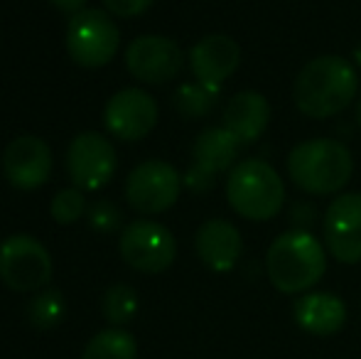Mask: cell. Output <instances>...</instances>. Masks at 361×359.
<instances>
[{"mask_svg": "<svg viewBox=\"0 0 361 359\" xmlns=\"http://www.w3.org/2000/svg\"><path fill=\"white\" fill-rule=\"evenodd\" d=\"M359 94V74L349 59L337 54L314 57L300 69L293 84L295 106L307 118H332Z\"/></svg>", "mask_w": 361, "mask_h": 359, "instance_id": "6da1fadb", "label": "cell"}, {"mask_svg": "<svg viewBox=\"0 0 361 359\" xmlns=\"http://www.w3.org/2000/svg\"><path fill=\"white\" fill-rule=\"evenodd\" d=\"M327 271V249L307 229H288L273 239L266 254V273L273 288L298 296L322 281Z\"/></svg>", "mask_w": 361, "mask_h": 359, "instance_id": "7a4b0ae2", "label": "cell"}, {"mask_svg": "<svg viewBox=\"0 0 361 359\" xmlns=\"http://www.w3.org/2000/svg\"><path fill=\"white\" fill-rule=\"evenodd\" d=\"M354 173L352 150L334 138L298 143L288 155V175L307 195H337Z\"/></svg>", "mask_w": 361, "mask_h": 359, "instance_id": "3957f363", "label": "cell"}, {"mask_svg": "<svg viewBox=\"0 0 361 359\" xmlns=\"http://www.w3.org/2000/svg\"><path fill=\"white\" fill-rule=\"evenodd\" d=\"M226 200L238 217L248 221H268L286 205V182L271 163L246 158L228 170Z\"/></svg>", "mask_w": 361, "mask_h": 359, "instance_id": "277c9868", "label": "cell"}, {"mask_svg": "<svg viewBox=\"0 0 361 359\" xmlns=\"http://www.w3.org/2000/svg\"><path fill=\"white\" fill-rule=\"evenodd\" d=\"M121 32L106 10H81L67 25V52L79 67L96 69L116 57Z\"/></svg>", "mask_w": 361, "mask_h": 359, "instance_id": "5b68a950", "label": "cell"}, {"mask_svg": "<svg viewBox=\"0 0 361 359\" xmlns=\"http://www.w3.org/2000/svg\"><path fill=\"white\" fill-rule=\"evenodd\" d=\"M52 278V256L30 234H13L0 244V281L18 293L44 288Z\"/></svg>", "mask_w": 361, "mask_h": 359, "instance_id": "8992f818", "label": "cell"}, {"mask_svg": "<svg viewBox=\"0 0 361 359\" xmlns=\"http://www.w3.org/2000/svg\"><path fill=\"white\" fill-rule=\"evenodd\" d=\"M241 143L224 126H212L197 135L192 145V165L182 182L197 195H204L216 185V178L236 165Z\"/></svg>", "mask_w": 361, "mask_h": 359, "instance_id": "52a82bcc", "label": "cell"}, {"mask_svg": "<svg viewBox=\"0 0 361 359\" xmlns=\"http://www.w3.org/2000/svg\"><path fill=\"white\" fill-rule=\"evenodd\" d=\"M118 249L130 269L140 273H162L175 264L177 241L165 224L138 219L123 229Z\"/></svg>", "mask_w": 361, "mask_h": 359, "instance_id": "ba28073f", "label": "cell"}, {"mask_svg": "<svg viewBox=\"0 0 361 359\" xmlns=\"http://www.w3.org/2000/svg\"><path fill=\"white\" fill-rule=\"evenodd\" d=\"M182 175L165 160H145L126 180V200L140 214H162L182 192Z\"/></svg>", "mask_w": 361, "mask_h": 359, "instance_id": "9c48e42d", "label": "cell"}, {"mask_svg": "<svg viewBox=\"0 0 361 359\" xmlns=\"http://www.w3.org/2000/svg\"><path fill=\"white\" fill-rule=\"evenodd\" d=\"M118 168L116 148L106 135L86 130L76 135L67 153L69 178L81 192H94L106 187Z\"/></svg>", "mask_w": 361, "mask_h": 359, "instance_id": "30bf717a", "label": "cell"}, {"mask_svg": "<svg viewBox=\"0 0 361 359\" xmlns=\"http://www.w3.org/2000/svg\"><path fill=\"white\" fill-rule=\"evenodd\" d=\"M324 249L339 264H361V192L334 197L322 219Z\"/></svg>", "mask_w": 361, "mask_h": 359, "instance_id": "8fae6325", "label": "cell"}, {"mask_svg": "<svg viewBox=\"0 0 361 359\" xmlns=\"http://www.w3.org/2000/svg\"><path fill=\"white\" fill-rule=\"evenodd\" d=\"M126 67L143 84H167L185 67V52L170 37L143 35L126 49Z\"/></svg>", "mask_w": 361, "mask_h": 359, "instance_id": "7c38bea8", "label": "cell"}, {"mask_svg": "<svg viewBox=\"0 0 361 359\" xmlns=\"http://www.w3.org/2000/svg\"><path fill=\"white\" fill-rule=\"evenodd\" d=\"M3 173L15 190H37L52 175V150L37 135H20L5 148Z\"/></svg>", "mask_w": 361, "mask_h": 359, "instance_id": "4fadbf2b", "label": "cell"}, {"mask_svg": "<svg viewBox=\"0 0 361 359\" xmlns=\"http://www.w3.org/2000/svg\"><path fill=\"white\" fill-rule=\"evenodd\" d=\"M104 123L121 140H143L157 123V104L143 89H123L106 104Z\"/></svg>", "mask_w": 361, "mask_h": 359, "instance_id": "5bb4252c", "label": "cell"}, {"mask_svg": "<svg viewBox=\"0 0 361 359\" xmlns=\"http://www.w3.org/2000/svg\"><path fill=\"white\" fill-rule=\"evenodd\" d=\"M190 67L197 82L221 89L241 67V47L228 35H207L190 49Z\"/></svg>", "mask_w": 361, "mask_h": 359, "instance_id": "9a60e30c", "label": "cell"}, {"mask_svg": "<svg viewBox=\"0 0 361 359\" xmlns=\"http://www.w3.org/2000/svg\"><path fill=\"white\" fill-rule=\"evenodd\" d=\"M195 249L200 261L214 273H228L236 269L243 254L241 231L226 219H209L197 229Z\"/></svg>", "mask_w": 361, "mask_h": 359, "instance_id": "2e32d148", "label": "cell"}, {"mask_svg": "<svg viewBox=\"0 0 361 359\" xmlns=\"http://www.w3.org/2000/svg\"><path fill=\"white\" fill-rule=\"evenodd\" d=\"M271 123V104L261 91H238L228 99L221 114V126L241 145H251L266 133Z\"/></svg>", "mask_w": 361, "mask_h": 359, "instance_id": "e0dca14e", "label": "cell"}, {"mask_svg": "<svg viewBox=\"0 0 361 359\" xmlns=\"http://www.w3.org/2000/svg\"><path fill=\"white\" fill-rule=\"evenodd\" d=\"M293 317L305 332L317 337L334 335L347 322V305L334 293H305L295 300Z\"/></svg>", "mask_w": 361, "mask_h": 359, "instance_id": "ac0fdd59", "label": "cell"}, {"mask_svg": "<svg viewBox=\"0 0 361 359\" xmlns=\"http://www.w3.org/2000/svg\"><path fill=\"white\" fill-rule=\"evenodd\" d=\"M138 357V345L135 337L118 327H111L99 335H94L86 345L81 359H135Z\"/></svg>", "mask_w": 361, "mask_h": 359, "instance_id": "d6986e66", "label": "cell"}, {"mask_svg": "<svg viewBox=\"0 0 361 359\" xmlns=\"http://www.w3.org/2000/svg\"><path fill=\"white\" fill-rule=\"evenodd\" d=\"M219 91L216 87L202 82H192V84H182L175 94V106L185 118H204L219 104Z\"/></svg>", "mask_w": 361, "mask_h": 359, "instance_id": "ffe728a7", "label": "cell"}, {"mask_svg": "<svg viewBox=\"0 0 361 359\" xmlns=\"http://www.w3.org/2000/svg\"><path fill=\"white\" fill-rule=\"evenodd\" d=\"M138 312V293L128 283H114L104 296V315L111 325H126Z\"/></svg>", "mask_w": 361, "mask_h": 359, "instance_id": "44dd1931", "label": "cell"}, {"mask_svg": "<svg viewBox=\"0 0 361 359\" xmlns=\"http://www.w3.org/2000/svg\"><path fill=\"white\" fill-rule=\"evenodd\" d=\"M30 322L39 330H49V327H57L64 320V312H67V300H64L62 291L57 288H49L42 291L39 296H35V300L27 308Z\"/></svg>", "mask_w": 361, "mask_h": 359, "instance_id": "7402d4cb", "label": "cell"}, {"mask_svg": "<svg viewBox=\"0 0 361 359\" xmlns=\"http://www.w3.org/2000/svg\"><path fill=\"white\" fill-rule=\"evenodd\" d=\"M49 209H52L54 221H59V224H74L86 212L84 192H81L79 187H69V190L57 192V197L52 200Z\"/></svg>", "mask_w": 361, "mask_h": 359, "instance_id": "603a6c76", "label": "cell"}, {"mask_svg": "<svg viewBox=\"0 0 361 359\" xmlns=\"http://www.w3.org/2000/svg\"><path fill=\"white\" fill-rule=\"evenodd\" d=\"M86 219H89V226L94 231H99V234H111V231H116L121 226L123 214H121V209L114 205V202L99 200V202H94V205L89 207V212H86Z\"/></svg>", "mask_w": 361, "mask_h": 359, "instance_id": "cb8c5ba5", "label": "cell"}, {"mask_svg": "<svg viewBox=\"0 0 361 359\" xmlns=\"http://www.w3.org/2000/svg\"><path fill=\"white\" fill-rule=\"evenodd\" d=\"M106 10L116 18H138L152 5V0H104Z\"/></svg>", "mask_w": 361, "mask_h": 359, "instance_id": "d4e9b609", "label": "cell"}, {"mask_svg": "<svg viewBox=\"0 0 361 359\" xmlns=\"http://www.w3.org/2000/svg\"><path fill=\"white\" fill-rule=\"evenodd\" d=\"M314 209L310 205H295L293 207V229H307L310 224H312L314 219ZM310 231V229H307Z\"/></svg>", "mask_w": 361, "mask_h": 359, "instance_id": "484cf974", "label": "cell"}, {"mask_svg": "<svg viewBox=\"0 0 361 359\" xmlns=\"http://www.w3.org/2000/svg\"><path fill=\"white\" fill-rule=\"evenodd\" d=\"M49 3L54 5V8H59L62 13H81L84 10V5H86V0H49Z\"/></svg>", "mask_w": 361, "mask_h": 359, "instance_id": "4316f807", "label": "cell"}, {"mask_svg": "<svg viewBox=\"0 0 361 359\" xmlns=\"http://www.w3.org/2000/svg\"><path fill=\"white\" fill-rule=\"evenodd\" d=\"M354 64L361 69V42L357 44V49H354Z\"/></svg>", "mask_w": 361, "mask_h": 359, "instance_id": "83f0119b", "label": "cell"}, {"mask_svg": "<svg viewBox=\"0 0 361 359\" xmlns=\"http://www.w3.org/2000/svg\"><path fill=\"white\" fill-rule=\"evenodd\" d=\"M357 123H359V128H361V96H359V101H357Z\"/></svg>", "mask_w": 361, "mask_h": 359, "instance_id": "f1b7e54d", "label": "cell"}]
</instances>
